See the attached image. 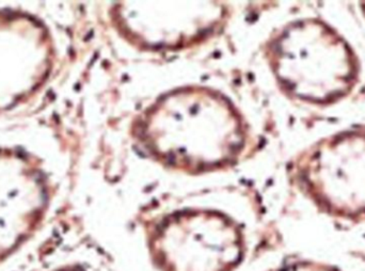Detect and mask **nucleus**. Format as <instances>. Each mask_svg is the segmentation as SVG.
<instances>
[{
	"label": "nucleus",
	"instance_id": "obj_6",
	"mask_svg": "<svg viewBox=\"0 0 365 271\" xmlns=\"http://www.w3.org/2000/svg\"><path fill=\"white\" fill-rule=\"evenodd\" d=\"M270 271H342V270L331 264L309 261V260H298V261L282 264Z\"/></svg>",
	"mask_w": 365,
	"mask_h": 271
},
{
	"label": "nucleus",
	"instance_id": "obj_3",
	"mask_svg": "<svg viewBox=\"0 0 365 271\" xmlns=\"http://www.w3.org/2000/svg\"><path fill=\"white\" fill-rule=\"evenodd\" d=\"M149 248L160 271H234L245 253L240 227L208 210L167 217L152 232Z\"/></svg>",
	"mask_w": 365,
	"mask_h": 271
},
{
	"label": "nucleus",
	"instance_id": "obj_2",
	"mask_svg": "<svg viewBox=\"0 0 365 271\" xmlns=\"http://www.w3.org/2000/svg\"><path fill=\"white\" fill-rule=\"evenodd\" d=\"M270 57L285 89L308 102L338 100L357 78V60L347 43L315 19L289 25L272 43Z\"/></svg>",
	"mask_w": 365,
	"mask_h": 271
},
{
	"label": "nucleus",
	"instance_id": "obj_7",
	"mask_svg": "<svg viewBox=\"0 0 365 271\" xmlns=\"http://www.w3.org/2000/svg\"><path fill=\"white\" fill-rule=\"evenodd\" d=\"M60 271H85V270H78V268H68V270H60Z\"/></svg>",
	"mask_w": 365,
	"mask_h": 271
},
{
	"label": "nucleus",
	"instance_id": "obj_8",
	"mask_svg": "<svg viewBox=\"0 0 365 271\" xmlns=\"http://www.w3.org/2000/svg\"><path fill=\"white\" fill-rule=\"evenodd\" d=\"M364 11H365V6H364Z\"/></svg>",
	"mask_w": 365,
	"mask_h": 271
},
{
	"label": "nucleus",
	"instance_id": "obj_5",
	"mask_svg": "<svg viewBox=\"0 0 365 271\" xmlns=\"http://www.w3.org/2000/svg\"><path fill=\"white\" fill-rule=\"evenodd\" d=\"M225 17L215 1H125L115 21L133 42L150 48H175L214 31Z\"/></svg>",
	"mask_w": 365,
	"mask_h": 271
},
{
	"label": "nucleus",
	"instance_id": "obj_1",
	"mask_svg": "<svg viewBox=\"0 0 365 271\" xmlns=\"http://www.w3.org/2000/svg\"><path fill=\"white\" fill-rule=\"evenodd\" d=\"M140 140L168 165L202 171L234 160L244 132L240 116L223 96L190 88L171 92L148 111Z\"/></svg>",
	"mask_w": 365,
	"mask_h": 271
},
{
	"label": "nucleus",
	"instance_id": "obj_4",
	"mask_svg": "<svg viewBox=\"0 0 365 271\" xmlns=\"http://www.w3.org/2000/svg\"><path fill=\"white\" fill-rule=\"evenodd\" d=\"M299 171L304 190L324 212L365 219V133L324 140L308 153Z\"/></svg>",
	"mask_w": 365,
	"mask_h": 271
}]
</instances>
